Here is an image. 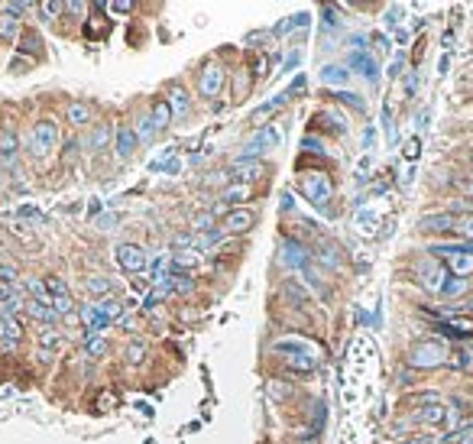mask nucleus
Listing matches in <instances>:
<instances>
[{
    "mask_svg": "<svg viewBox=\"0 0 473 444\" xmlns=\"http://www.w3.org/2000/svg\"><path fill=\"white\" fill-rule=\"evenodd\" d=\"M275 354H282V363L295 373H312L318 367V350L302 338H282L275 340Z\"/></svg>",
    "mask_w": 473,
    "mask_h": 444,
    "instance_id": "1",
    "label": "nucleus"
},
{
    "mask_svg": "<svg viewBox=\"0 0 473 444\" xmlns=\"http://www.w3.org/2000/svg\"><path fill=\"white\" fill-rule=\"evenodd\" d=\"M447 363V347L441 340H418L415 347L408 350V367L415 370H435Z\"/></svg>",
    "mask_w": 473,
    "mask_h": 444,
    "instance_id": "2",
    "label": "nucleus"
},
{
    "mask_svg": "<svg viewBox=\"0 0 473 444\" xmlns=\"http://www.w3.org/2000/svg\"><path fill=\"white\" fill-rule=\"evenodd\" d=\"M431 253L444 256L447 266H451V273H454L457 279H467V276H473V250H470V246L441 244V246H431Z\"/></svg>",
    "mask_w": 473,
    "mask_h": 444,
    "instance_id": "3",
    "label": "nucleus"
},
{
    "mask_svg": "<svg viewBox=\"0 0 473 444\" xmlns=\"http://www.w3.org/2000/svg\"><path fill=\"white\" fill-rule=\"evenodd\" d=\"M279 143H282V130H279L275 123H263V127L256 130V136H250V140L243 143V150H240V159H256L259 152L275 150Z\"/></svg>",
    "mask_w": 473,
    "mask_h": 444,
    "instance_id": "4",
    "label": "nucleus"
},
{
    "mask_svg": "<svg viewBox=\"0 0 473 444\" xmlns=\"http://www.w3.org/2000/svg\"><path fill=\"white\" fill-rule=\"evenodd\" d=\"M302 195L312 201L314 208L324 211L328 208V201H331V195H334V185L324 172H308V175H302Z\"/></svg>",
    "mask_w": 473,
    "mask_h": 444,
    "instance_id": "5",
    "label": "nucleus"
},
{
    "mask_svg": "<svg viewBox=\"0 0 473 444\" xmlns=\"http://www.w3.org/2000/svg\"><path fill=\"white\" fill-rule=\"evenodd\" d=\"M56 143H58V123L52 117H42V120L33 123V133H29L33 156H46L49 150H56Z\"/></svg>",
    "mask_w": 473,
    "mask_h": 444,
    "instance_id": "6",
    "label": "nucleus"
},
{
    "mask_svg": "<svg viewBox=\"0 0 473 444\" xmlns=\"http://www.w3.org/2000/svg\"><path fill=\"white\" fill-rule=\"evenodd\" d=\"M415 273H418V283L425 285L428 292H444V285H447V269L441 263H438L435 256H425L422 263L415 266Z\"/></svg>",
    "mask_w": 473,
    "mask_h": 444,
    "instance_id": "7",
    "label": "nucleus"
},
{
    "mask_svg": "<svg viewBox=\"0 0 473 444\" xmlns=\"http://www.w3.org/2000/svg\"><path fill=\"white\" fill-rule=\"evenodd\" d=\"M224 68L218 65V62H211V65L201 68V75H198V91L201 97H218L221 95V88H224Z\"/></svg>",
    "mask_w": 473,
    "mask_h": 444,
    "instance_id": "8",
    "label": "nucleus"
},
{
    "mask_svg": "<svg viewBox=\"0 0 473 444\" xmlns=\"http://www.w3.org/2000/svg\"><path fill=\"white\" fill-rule=\"evenodd\" d=\"M78 318H81V324H85L88 328V334H91V338H101V331H107V328H111V318H107L104 312H101V305L97 302H91V305H85V308H81V315H78Z\"/></svg>",
    "mask_w": 473,
    "mask_h": 444,
    "instance_id": "9",
    "label": "nucleus"
},
{
    "mask_svg": "<svg viewBox=\"0 0 473 444\" xmlns=\"http://www.w3.org/2000/svg\"><path fill=\"white\" fill-rule=\"evenodd\" d=\"M282 263L289 266V269H305V266L312 263L308 246H302L295 237H285V240H282Z\"/></svg>",
    "mask_w": 473,
    "mask_h": 444,
    "instance_id": "10",
    "label": "nucleus"
},
{
    "mask_svg": "<svg viewBox=\"0 0 473 444\" xmlns=\"http://www.w3.org/2000/svg\"><path fill=\"white\" fill-rule=\"evenodd\" d=\"M117 263L127 273H140V269H146V253L136 244H120L117 246Z\"/></svg>",
    "mask_w": 473,
    "mask_h": 444,
    "instance_id": "11",
    "label": "nucleus"
},
{
    "mask_svg": "<svg viewBox=\"0 0 473 444\" xmlns=\"http://www.w3.org/2000/svg\"><path fill=\"white\" fill-rule=\"evenodd\" d=\"M23 340V322H19L17 315H10L0 322V347L3 350H13Z\"/></svg>",
    "mask_w": 473,
    "mask_h": 444,
    "instance_id": "12",
    "label": "nucleus"
},
{
    "mask_svg": "<svg viewBox=\"0 0 473 444\" xmlns=\"http://www.w3.org/2000/svg\"><path fill=\"white\" fill-rule=\"evenodd\" d=\"M136 133H133V127H117L114 130V150H117V159H130L133 152H136Z\"/></svg>",
    "mask_w": 473,
    "mask_h": 444,
    "instance_id": "13",
    "label": "nucleus"
},
{
    "mask_svg": "<svg viewBox=\"0 0 473 444\" xmlns=\"http://www.w3.org/2000/svg\"><path fill=\"white\" fill-rule=\"evenodd\" d=\"M347 65L357 68V72H360L363 78H367V81H376V78H379V65H376V58L369 56L367 49H363V52H351V58H347Z\"/></svg>",
    "mask_w": 473,
    "mask_h": 444,
    "instance_id": "14",
    "label": "nucleus"
},
{
    "mask_svg": "<svg viewBox=\"0 0 473 444\" xmlns=\"http://www.w3.org/2000/svg\"><path fill=\"white\" fill-rule=\"evenodd\" d=\"M256 224V214L250 208H236V211H230L227 214V224H224V230L227 234H246L250 227Z\"/></svg>",
    "mask_w": 473,
    "mask_h": 444,
    "instance_id": "15",
    "label": "nucleus"
},
{
    "mask_svg": "<svg viewBox=\"0 0 473 444\" xmlns=\"http://www.w3.org/2000/svg\"><path fill=\"white\" fill-rule=\"evenodd\" d=\"M259 175H263V166H259V162L256 159H236L234 166H230V179L234 182H253V179H259Z\"/></svg>",
    "mask_w": 473,
    "mask_h": 444,
    "instance_id": "16",
    "label": "nucleus"
},
{
    "mask_svg": "<svg viewBox=\"0 0 473 444\" xmlns=\"http://www.w3.org/2000/svg\"><path fill=\"white\" fill-rule=\"evenodd\" d=\"M17 156H19L17 133H3V136H0V166H13Z\"/></svg>",
    "mask_w": 473,
    "mask_h": 444,
    "instance_id": "17",
    "label": "nucleus"
},
{
    "mask_svg": "<svg viewBox=\"0 0 473 444\" xmlns=\"http://www.w3.org/2000/svg\"><path fill=\"white\" fill-rule=\"evenodd\" d=\"M169 107H172V117H189L191 111V101H189V91L185 88H172L169 91Z\"/></svg>",
    "mask_w": 473,
    "mask_h": 444,
    "instance_id": "18",
    "label": "nucleus"
},
{
    "mask_svg": "<svg viewBox=\"0 0 473 444\" xmlns=\"http://www.w3.org/2000/svg\"><path fill=\"white\" fill-rule=\"evenodd\" d=\"M282 295L289 299V302L295 305V308H305V305H312V295H308V289H302L298 283H282Z\"/></svg>",
    "mask_w": 473,
    "mask_h": 444,
    "instance_id": "19",
    "label": "nucleus"
},
{
    "mask_svg": "<svg viewBox=\"0 0 473 444\" xmlns=\"http://www.w3.org/2000/svg\"><path fill=\"white\" fill-rule=\"evenodd\" d=\"M26 292H29V302L52 305V295H49V289H46V279H36V276H29V279H26Z\"/></svg>",
    "mask_w": 473,
    "mask_h": 444,
    "instance_id": "20",
    "label": "nucleus"
},
{
    "mask_svg": "<svg viewBox=\"0 0 473 444\" xmlns=\"http://www.w3.org/2000/svg\"><path fill=\"white\" fill-rule=\"evenodd\" d=\"M321 81H324V85L341 88V85H347V81H351V72H347L344 65H324L321 68Z\"/></svg>",
    "mask_w": 473,
    "mask_h": 444,
    "instance_id": "21",
    "label": "nucleus"
},
{
    "mask_svg": "<svg viewBox=\"0 0 473 444\" xmlns=\"http://www.w3.org/2000/svg\"><path fill=\"white\" fill-rule=\"evenodd\" d=\"M111 136H114V127L111 123H101V127H95V133L85 140L88 150H104L107 143H111Z\"/></svg>",
    "mask_w": 473,
    "mask_h": 444,
    "instance_id": "22",
    "label": "nucleus"
},
{
    "mask_svg": "<svg viewBox=\"0 0 473 444\" xmlns=\"http://www.w3.org/2000/svg\"><path fill=\"white\" fill-rule=\"evenodd\" d=\"M195 266H198V253H195V250H182V253L172 256V276L189 273V269H195Z\"/></svg>",
    "mask_w": 473,
    "mask_h": 444,
    "instance_id": "23",
    "label": "nucleus"
},
{
    "mask_svg": "<svg viewBox=\"0 0 473 444\" xmlns=\"http://www.w3.org/2000/svg\"><path fill=\"white\" fill-rule=\"evenodd\" d=\"M457 218L454 214H428L422 218V230H454Z\"/></svg>",
    "mask_w": 473,
    "mask_h": 444,
    "instance_id": "24",
    "label": "nucleus"
},
{
    "mask_svg": "<svg viewBox=\"0 0 473 444\" xmlns=\"http://www.w3.org/2000/svg\"><path fill=\"white\" fill-rule=\"evenodd\" d=\"M444 334H454V338H470L473 334V322L470 318H444Z\"/></svg>",
    "mask_w": 473,
    "mask_h": 444,
    "instance_id": "25",
    "label": "nucleus"
},
{
    "mask_svg": "<svg viewBox=\"0 0 473 444\" xmlns=\"http://www.w3.org/2000/svg\"><path fill=\"white\" fill-rule=\"evenodd\" d=\"M133 133H136V140H143V143L156 140V136H159V130H156V123H152V113L140 117V120H136V127H133Z\"/></svg>",
    "mask_w": 473,
    "mask_h": 444,
    "instance_id": "26",
    "label": "nucleus"
},
{
    "mask_svg": "<svg viewBox=\"0 0 473 444\" xmlns=\"http://www.w3.org/2000/svg\"><path fill=\"white\" fill-rule=\"evenodd\" d=\"M65 117H68V123H72V127H85V123L91 120V107L81 104V101H75V104H68Z\"/></svg>",
    "mask_w": 473,
    "mask_h": 444,
    "instance_id": "27",
    "label": "nucleus"
},
{
    "mask_svg": "<svg viewBox=\"0 0 473 444\" xmlns=\"http://www.w3.org/2000/svg\"><path fill=\"white\" fill-rule=\"evenodd\" d=\"M26 312L36 318V322H42V324H52L58 318L56 315V308L52 305H39V302H26Z\"/></svg>",
    "mask_w": 473,
    "mask_h": 444,
    "instance_id": "28",
    "label": "nucleus"
},
{
    "mask_svg": "<svg viewBox=\"0 0 473 444\" xmlns=\"http://www.w3.org/2000/svg\"><path fill=\"white\" fill-rule=\"evenodd\" d=\"M152 123H156V130H169V123H172V107L169 101H159V104L152 107Z\"/></svg>",
    "mask_w": 473,
    "mask_h": 444,
    "instance_id": "29",
    "label": "nucleus"
},
{
    "mask_svg": "<svg viewBox=\"0 0 473 444\" xmlns=\"http://www.w3.org/2000/svg\"><path fill=\"white\" fill-rule=\"evenodd\" d=\"M85 285H88V292H91V295H104V299L114 292V283H111L107 276H88Z\"/></svg>",
    "mask_w": 473,
    "mask_h": 444,
    "instance_id": "30",
    "label": "nucleus"
},
{
    "mask_svg": "<svg viewBox=\"0 0 473 444\" xmlns=\"http://www.w3.org/2000/svg\"><path fill=\"white\" fill-rule=\"evenodd\" d=\"M444 406H438V402H431L428 409H422L418 412V422H428V425H438V422H444Z\"/></svg>",
    "mask_w": 473,
    "mask_h": 444,
    "instance_id": "31",
    "label": "nucleus"
},
{
    "mask_svg": "<svg viewBox=\"0 0 473 444\" xmlns=\"http://www.w3.org/2000/svg\"><path fill=\"white\" fill-rule=\"evenodd\" d=\"M308 13H295V17H289L285 19V23H279V26H275V33H279V36H285V33H292V29H302V26H308Z\"/></svg>",
    "mask_w": 473,
    "mask_h": 444,
    "instance_id": "32",
    "label": "nucleus"
},
{
    "mask_svg": "<svg viewBox=\"0 0 473 444\" xmlns=\"http://www.w3.org/2000/svg\"><path fill=\"white\" fill-rule=\"evenodd\" d=\"M19 33V19L10 13H0V39H13Z\"/></svg>",
    "mask_w": 473,
    "mask_h": 444,
    "instance_id": "33",
    "label": "nucleus"
},
{
    "mask_svg": "<svg viewBox=\"0 0 473 444\" xmlns=\"http://www.w3.org/2000/svg\"><path fill=\"white\" fill-rule=\"evenodd\" d=\"M285 101H289V95H285V91H282V95H275V97H273V101H266V104H259V111H256V113H253V123H256V120H263L266 113H273V111H275V107H282V104H285Z\"/></svg>",
    "mask_w": 473,
    "mask_h": 444,
    "instance_id": "34",
    "label": "nucleus"
},
{
    "mask_svg": "<svg viewBox=\"0 0 473 444\" xmlns=\"http://www.w3.org/2000/svg\"><path fill=\"white\" fill-rule=\"evenodd\" d=\"M46 289L52 299H62V295H68V283L62 279V276H49L46 279Z\"/></svg>",
    "mask_w": 473,
    "mask_h": 444,
    "instance_id": "35",
    "label": "nucleus"
},
{
    "mask_svg": "<svg viewBox=\"0 0 473 444\" xmlns=\"http://www.w3.org/2000/svg\"><path fill=\"white\" fill-rule=\"evenodd\" d=\"M123 357H127V363H133V367H136V363H143V357H146V344H143V340L130 344V347L123 350Z\"/></svg>",
    "mask_w": 473,
    "mask_h": 444,
    "instance_id": "36",
    "label": "nucleus"
},
{
    "mask_svg": "<svg viewBox=\"0 0 473 444\" xmlns=\"http://www.w3.org/2000/svg\"><path fill=\"white\" fill-rule=\"evenodd\" d=\"M111 350V344H107L104 338H88V357H95V360H101Z\"/></svg>",
    "mask_w": 473,
    "mask_h": 444,
    "instance_id": "37",
    "label": "nucleus"
},
{
    "mask_svg": "<svg viewBox=\"0 0 473 444\" xmlns=\"http://www.w3.org/2000/svg\"><path fill=\"white\" fill-rule=\"evenodd\" d=\"M318 263H324L328 269H337V266H341V256H337V250H331V246H321V250H318Z\"/></svg>",
    "mask_w": 473,
    "mask_h": 444,
    "instance_id": "38",
    "label": "nucleus"
},
{
    "mask_svg": "<svg viewBox=\"0 0 473 444\" xmlns=\"http://www.w3.org/2000/svg\"><path fill=\"white\" fill-rule=\"evenodd\" d=\"M166 295H169V292H166V289H159V285H156V289H150V295L143 299V312H152V308H156Z\"/></svg>",
    "mask_w": 473,
    "mask_h": 444,
    "instance_id": "39",
    "label": "nucleus"
},
{
    "mask_svg": "<svg viewBox=\"0 0 473 444\" xmlns=\"http://www.w3.org/2000/svg\"><path fill=\"white\" fill-rule=\"evenodd\" d=\"M246 195H250V185H230L227 191H224V195H221V201H243Z\"/></svg>",
    "mask_w": 473,
    "mask_h": 444,
    "instance_id": "40",
    "label": "nucleus"
},
{
    "mask_svg": "<svg viewBox=\"0 0 473 444\" xmlns=\"http://www.w3.org/2000/svg\"><path fill=\"white\" fill-rule=\"evenodd\" d=\"M52 308H56L58 318H65V315H72L75 302H72V295H62V299H52Z\"/></svg>",
    "mask_w": 473,
    "mask_h": 444,
    "instance_id": "41",
    "label": "nucleus"
},
{
    "mask_svg": "<svg viewBox=\"0 0 473 444\" xmlns=\"http://www.w3.org/2000/svg\"><path fill=\"white\" fill-rule=\"evenodd\" d=\"M19 273H17V266H10V263H0V285H17Z\"/></svg>",
    "mask_w": 473,
    "mask_h": 444,
    "instance_id": "42",
    "label": "nucleus"
},
{
    "mask_svg": "<svg viewBox=\"0 0 473 444\" xmlns=\"http://www.w3.org/2000/svg\"><path fill=\"white\" fill-rule=\"evenodd\" d=\"M191 289H195V279H191L189 273H182L172 279V292H191Z\"/></svg>",
    "mask_w": 473,
    "mask_h": 444,
    "instance_id": "43",
    "label": "nucleus"
},
{
    "mask_svg": "<svg viewBox=\"0 0 473 444\" xmlns=\"http://www.w3.org/2000/svg\"><path fill=\"white\" fill-rule=\"evenodd\" d=\"M211 224H214V214H198V218L191 221V227H195V234H211Z\"/></svg>",
    "mask_w": 473,
    "mask_h": 444,
    "instance_id": "44",
    "label": "nucleus"
},
{
    "mask_svg": "<svg viewBox=\"0 0 473 444\" xmlns=\"http://www.w3.org/2000/svg\"><path fill=\"white\" fill-rule=\"evenodd\" d=\"M337 101H341V104L357 107V111H367V101H363L360 95H353V91H341V95H337Z\"/></svg>",
    "mask_w": 473,
    "mask_h": 444,
    "instance_id": "45",
    "label": "nucleus"
},
{
    "mask_svg": "<svg viewBox=\"0 0 473 444\" xmlns=\"http://www.w3.org/2000/svg\"><path fill=\"white\" fill-rule=\"evenodd\" d=\"M39 344H42V347H49V354H52V350H56L58 344H62V338H58L56 331H49V328H46V331L39 334Z\"/></svg>",
    "mask_w": 473,
    "mask_h": 444,
    "instance_id": "46",
    "label": "nucleus"
},
{
    "mask_svg": "<svg viewBox=\"0 0 473 444\" xmlns=\"http://www.w3.org/2000/svg\"><path fill=\"white\" fill-rule=\"evenodd\" d=\"M454 230H457V234H464V237H470V240H473V214H464V218H457Z\"/></svg>",
    "mask_w": 473,
    "mask_h": 444,
    "instance_id": "47",
    "label": "nucleus"
},
{
    "mask_svg": "<svg viewBox=\"0 0 473 444\" xmlns=\"http://www.w3.org/2000/svg\"><path fill=\"white\" fill-rule=\"evenodd\" d=\"M29 7H33V3H19V0H13V3H3V13H10V17H17V19H19Z\"/></svg>",
    "mask_w": 473,
    "mask_h": 444,
    "instance_id": "48",
    "label": "nucleus"
},
{
    "mask_svg": "<svg viewBox=\"0 0 473 444\" xmlns=\"http://www.w3.org/2000/svg\"><path fill=\"white\" fill-rule=\"evenodd\" d=\"M62 10H65L62 3H39V13H42L46 19H56L58 13H62Z\"/></svg>",
    "mask_w": 473,
    "mask_h": 444,
    "instance_id": "49",
    "label": "nucleus"
},
{
    "mask_svg": "<svg viewBox=\"0 0 473 444\" xmlns=\"http://www.w3.org/2000/svg\"><path fill=\"white\" fill-rule=\"evenodd\" d=\"M464 289H467V279H457V276H454V279H447V285H444L447 295H460Z\"/></svg>",
    "mask_w": 473,
    "mask_h": 444,
    "instance_id": "50",
    "label": "nucleus"
},
{
    "mask_svg": "<svg viewBox=\"0 0 473 444\" xmlns=\"http://www.w3.org/2000/svg\"><path fill=\"white\" fill-rule=\"evenodd\" d=\"M302 146H305V150H308V152H318V156H321V152H324V143L318 140V136H305V140H302Z\"/></svg>",
    "mask_w": 473,
    "mask_h": 444,
    "instance_id": "51",
    "label": "nucleus"
},
{
    "mask_svg": "<svg viewBox=\"0 0 473 444\" xmlns=\"http://www.w3.org/2000/svg\"><path fill=\"white\" fill-rule=\"evenodd\" d=\"M337 26H341L337 13H334V10H324V29H337Z\"/></svg>",
    "mask_w": 473,
    "mask_h": 444,
    "instance_id": "52",
    "label": "nucleus"
},
{
    "mask_svg": "<svg viewBox=\"0 0 473 444\" xmlns=\"http://www.w3.org/2000/svg\"><path fill=\"white\" fill-rule=\"evenodd\" d=\"M302 88H305V75H298L292 85H289V91H285V95H295V91H302Z\"/></svg>",
    "mask_w": 473,
    "mask_h": 444,
    "instance_id": "53",
    "label": "nucleus"
},
{
    "mask_svg": "<svg viewBox=\"0 0 473 444\" xmlns=\"http://www.w3.org/2000/svg\"><path fill=\"white\" fill-rule=\"evenodd\" d=\"M406 156H408V159H415V156H418V140H408V146H406Z\"/></svg>",
    "mask_w": 473,
    "mask_h": 444,
    "instance_id": "54",
    "label": "nucleus"
},
{
    "mask_svg": "<svg viewBox=\"0 0 473 444\" xmlns=\"http://www.w3.org/2000/svg\"><path fill=\"white\" fill-rule=\"evenodd\" d=\"M111 10H114V13H130V3H123V0H117V3H111Z\"/></svg>",
    "mask_w": 473,
    "mask_h": 444,
    "instance_id": "55",
    "label": "nucleus"
},
{
    "mask_svg": "<svg viewBox=\"0 0 473 444\" xmlns=\"http://www.w3.org/2000/svg\"><path fill=\"white\" fill-rule=\"evenodd\" d=\"M457 185H460L467 195H473V179H457Z\"/></svg>",
    "mask_w": 473,
    "mask_h": 444,
    "instance_id": "56",
    "label": "nucleus"
},
{
    "mask_svg": "<svg viewBox=\"0 0 473 444\" xmlns=\"http://www.w3.org/2000/svg\"><path fill=\"white\" fill-rule=\"evenodd\" d=\"M3 318H7V315H3V308H0V322H3Z\"/></svg>",
    "mask_w": 473,
    "mask_h": 444,
    "instance_id": "57",
    "label": "nucleus"
}]
</instances>
